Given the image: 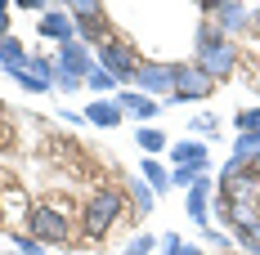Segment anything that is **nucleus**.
<instances>
[{"mask_svg": "<svg viewBox=\"0 0 260 255\" xmlns=\"http://www.w3.org/2000/svg\"><path fill=\"white\" fill-rule=\"evenodd\" d=\"M72 23H104V5L99 0H72Z\"/></svg>", "mask_w": 260, "mask_h": 255, "instance_id": "f3484780", "label": "nucleus"}, {"mask_svg": "<svg viewBox=\"0 0 260 255\" xmlns=\"http://www.w3.org/2000/svg\"><path fill=\"white\" fill-rule=\"evenodd\" d=\"M180 255H207V251H202V246H184V242H180Z\"/></svg>", "mask_w": 260, "mask_h": 255, "instance_id": "c85d7f7f", "label": "nucleus"}, {"mask_svg": "<svg viewBox=\"0 0 260 255\" xmlns=\"http://www.w3.org/2000/svg\"><path fill=\"white\" fill-rule=\"evenodd\" d=\"M130 197H135V206H139V215L153 210V188H148L144 179H130Z\"/></svg>", "mask_w": 260, "mask_h": 255, "instance_id": "aec40b11", "label": "nucleus"}, {"mask_svg": "<svg viewBox=\"0 0 260 255\" xmlns=\"http://www.w3.org/2000/svg\"><path fill=\"white\" fill-rule=\"evenodd\" d=\"M117 215H121V193H112V188L94 193V197L85 202V233H90V237H104V233L117 224Z\"/></svg>", "mask_w": 260, "mask_h": 255, "instance_id": "7ed1b4c3", "label": "nucleus"}, {"mask_svg": "<svg viewBox=\"0 0 260 255\" xmlns=\"http://www.w3.org/2000/svg\"><path fill=\"white\" fill-rule=\"evenodd\" d=\"M207 197H211V179H198V184L188 188V215H193V224H202V229H211L207 224Z\"/></svg>", "mask_w": 260, "mask_h": 255, "instance_id": "ddd939ff", "label": "nucleus"}, {"mask_svg": "<svg viewBox=\"0 0 260 255\" xmlns=\"http://www.w3.org/2000/svg\"><path fill=\"white\" fill-rule=\"evenodd\" d=\"M27 229H31V237L45 246H58V242H68L72 237V229H68V220L54 210V206H31V220H27Z\"/></svg>", "mask_w": 260, "mask_h": 255, "instance_id": "39448f33", "label": "nucleus"}, {"mask_svg": "<svg viewBox=\"0 0 260 255\" xmlns=\"http://www.w3.org/2000/svg\"><path fill=\"white\" fill-rule=\"evenodd\" d=\"M36 27H41V36H50V41H58V45H72V41H77V23H72V14L45 9Z\"/></svg>", "mask_w": 260, "mask_h": 255, "instance_id": "1a4fd4ad", "label": "nucleus"}, {"mask_svg": "<svg viewBox=\"0 0 260 255\" xmlns=\"http://www.w3.org/2000/svg\"><path fill=\"white\" fill-rule=\"evenodd\" d=\"M224 215L238 224V237H247L251 229H260V202H224Z\"/></svg>", "mask_w": 260, "mask_h": 255, "instance_id": "9d476101", "label": "nucleus"}, {"mask_svg": "<svg viewBox=\"0 0 260 255\" xmlns=\"http://www.w3.org/2000/svg\"><path fill=\"white\" fill-rule=\"evenodd\" d=\"M9 246H18L23 255H45V246H41L36 237H23V233H14V237H9Z\"/></svg>", "mask_w": 260, "mask_h": 255, "instance_id": "4be33fe9", "label": "nucleus"}, {"mask_svg": "<svg viewBox=\"0 0 260 255\" xmlns=\"http://www.w3.org/2000/svg\"><path fill=\"white\" fill-rule=\"evenodd\" d=\"M139 170H144V184H148V188H153V193H161V188H166V184H171V175H166V170H161V166H157L153 157H148V161H144V166H139Z\"/></svg>", "mask_w": 260, "mask_h": 255, "instance_id": "6ab92c4d", "label": "nucleus"}, {"mask_svg": "<svg viewBox=\"0 0 260 255\" xmlns=\"http://www.w3.org/2000/svg\"><path fill=\"white\" fill-rule=\"evenodd\" d=\"M99 67H104L112 81H135V72H139L130 45H126V41H117V36H108L104 45H99Z\"/></svg>", "mask_w": 260, "mask_h": 255, "instance_id": "20e7f679", "label": "nucleus"}, {"mask_svg": "<svg viewBox=\"0 0 260 255\" xmlns=\"http://www.w3.org/2000/svg\"><path fill=\"white\" fill-rule=\"evenodd\" d=\"M242 246H247V255H260V229L247 233V237H242Z\"/></svg>", "mask_w": 260, "mask_h": 255, "instance_id": "393cba45", "label": "nucleus"}, {"mask_svg": "<svg viewBox=\"0 0 260 255\" xmlns=\"http://www.w3.org/2000/svg\"><path fill=\"white\" fill-rule=\"evenodd\" d=\"M135 85L144 94H175V67L171 63H139Z\"/></svg>", "mask_w": 260, "mask_h": 255, "instance_id": "423d86ee", "label": "nucleus"}, {"mask_svg": "<svg viewBox=\"0 0 260 255\" xmlns=\"http://www.w3.org/2000/svg\"><path fill=\"white\" fill-rule=\"evenodd\" d=\"M117 107L130 112V117H157V103L148 99V94H135V90H121V94H117Z\"/></svg>", "mask_w": 260, "mask_h": 255, "instance_id": "4468645a", "label": "nucleus"}, {"mask_svg": "<svg viewBox=\"0 0 260 255\" xmlns=\"http://www.w3.org/2000/svg\"><path fill=\"white\" fill-rule=\"evenodd\" d=\"M54 72H58L54 81H58L63 90H81V81H90V72H94L90 50L77 45V41H72V45H63V50H58V63H54Z\"/></svg>", "mask_w": 260, "mask_h": 255, "instance_id": "f03ea898", "label": "nucleus"}, {"mask_svg": "<svg viewBox=\"0 0 260 255\" xmlns=\"http://www.w3.org/2000/svg\"><path fill=\"white\" fill-rule=\"evenodd\" d=\"M9 41V5H0V45Z\"/></svg>", "mask_w": 260, "mask_h": 255, "instance_id": "bb28decb", "label": "nucleus"}, {"mask_svg": "<svg viewBox=\"0 0 260 255\" xmlns=\"http://www.w3.org/2000/svg\"><path fill=\"white\" fill-rule=\"evenodd\" d=\"M85 85H90V90H99V94H108V90H112V85H117V81L108 77L104 67H94V72H90V81H85Z\"/></svg>", "mask_w": 260, "mask_h": 255, "instance_id": "5701e85b", "label": "nucleus"}, {"mask_svg": "<svg viewBox=\"0 0 260 255\" xmlns=\"http://www.w3.org/2000/svg\"><path fill=\"white\" fill-rule=\"evenodd\" d=\"M207 242H211V246H220V251H224V246H229V233H215V229H207Z\"/></svg>", "mask_w": 260, "mask_h": 255, "instance_id": "cd10ccee", "label": "nucleus"}, {"mask_svg": "<svg viewBox=\"0 0 260 255\" xmlns=\"http://www.w3.org/2000/svg\"><path fill=\"white\" fill-rule=\"evenodd\" d=\"M171 157L180 166H188V170H207V143H198V139H180Z\"/></svg>", "mask_w": 260, "mask_h": 255, "instance_id": "f8f14e48", "label": "nucleus"}, {"mask_svg": "<svg viewBox=\"0 0 260 255\" xmlns=\"http://www.w3.org/2000/svg\"><path fill=\"white\" fill-rule=\"evenodd\" d=\"M85 117H90L94 126H117V121H121V107H117V99H94L85 107Z\"/></svg>", "mask_w": 260, "mask_h": 255, "instance_id": "2eb2a0df", "label": "nucleus"}, {"mask_svg": "<svg viewBox=\"0 0 260 255\" xmlns=\"http://www.w3.org/2000/svg\"><path fill=\"white\" fill-rule=\"evenodd\" d=\"M139 148H144V153H161V148H166V134L157 126H144L139 130Z\"/></svg>", "mask_w": 260, "mask_h": 255, "instance_id": "412c9836", "label": "nucleus"}, {"mask_svg": "<svg viewBox=\"0 0 260 255\" xmlns=\"http://www.w3.org/2000/svg\"><path fill=\"white\" fill-rule=\"evenodd\" d=\"M198 67H202L211 81L229 77V72H234V45H229V36L202 27V31H198Z\"/></svg>", "mask_w": 260, "mask_h": 255, "instance_id": "f257e3e1", "label": "nucleus"}, {"mask_svg": "<svg viewBox=\"0 0 260 255\" xmlns=\"http://www.w3.org/2000/svg\"><path fill=\"white\" fill-rule=\"evenodd\" d=\"M215 90V81L202 67H175V99H207Z\"/></svg>", "mask_w": 260, "mask_h": 255, "instance_id": "6e6552de", "label": "nucleus"}, {"mask_svg": "<svg viewBox=\"0 0 260 255\" xmlns=\"http://www.w3.org/2000/svg\"><path fill=\"white\" fill-rule=\"evenodd\" d=\"M148 251H153V233H139V237H135L121 255H148Z\"/></svg>", "mask_w": 260, "mask_h": 255, "instance_id": "b1692460", "label": "nucleus"}, {"mask_svg": "<svg viewBox=\"0 0 260 255\" xmlns=\"http://www.w3.org/2000/svg\"><path fill=\"white\" fill-rule=\"evenodd\" d=\"M27 58H31V54H27L23 45H18V41H14V36H9V41H5V45H0V63H5V67H9V72H14V67H23Z\"/></svg>", "mask_w": 260, "mask_h": 255, "instance_id": "a211bd4d", "label": "nucleus"}, {"mask_svg": "<svg viewBox=\"0 0 260 255\" xmlns=\"http://www.w3.org/2000/svg\"><path fill=\"white\" fill-rule=\"evenodd\" d=\"M202 9L220 18V36H224V31H242V27H247V5H211V0H207Z\"/></svg>", "mask_w": 260, "mask_h": 255, "instance_id": "9b49d317", "label": "nucleus"}, {"mask_svg": "<svg viewBox=\"0 0 260 255\" xmlns=\"http://www.w3.org/2000/svg\"><path fill=\"white\" fill-rule=\"evenodd\" d=\"M0 210H5L14 224H27V220H31V210H27V197L18 193V188H9V193L0 197Z\"/></svg>", "mask_w": 260, "mask_h": 255, "instance_id": "dca6fc26", "label": "nucleus"}, {"mask_svg": "<svg viewBox=\"0 0 260 255\" xmlns=\"http://www.w3.org/2000/svg\"><path fill=\"white\" fill-rule=\"evenodd\" d=\"M220 126V121H215V117H193V130H202V134H211V130Z\"/></svg>", "mask_w": 260, "mask_h": 255, "instance_id": "a878e982", "label": "nucleus"}, {"mask_svg": "<svg viewBox=\"0 0 260 255\" xmlns=\"http://www.w3.org/2000/svg\"><path fill=\"white\" fill-rule=\"evenodd\" d=\"M9 77L18 81L23 90H50V85H54V77H58V72H54V63H50V58H27L23 67H14Z\"/></svg>", "mask_w": 260, "mask_h": 255, "instance_id": "0eeeda50", "label": "nucleus"}]
</instances>
